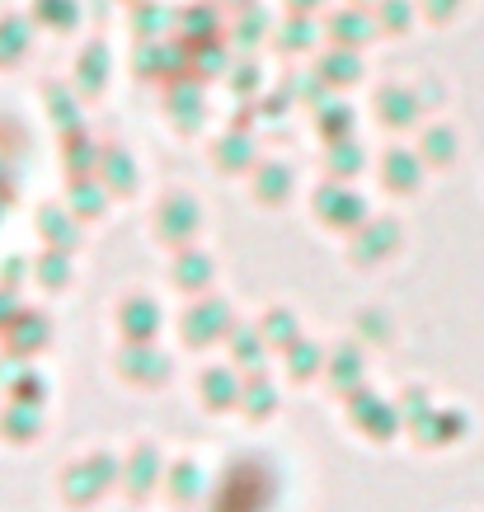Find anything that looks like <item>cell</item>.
Instances as JSON below:
<instances>
[{
  "mask_svg": "<svg viewBox=\"0 0 484 512\" xmlns=\"http://www.w3.org/2000/svg\"><path fill=\"white\" fill-rule=\"evenodd\" d=\"M123 466L127 461H113L109 451H99V456H90V461H80V466H66L62 475V494L76 503V508H85V503H94V498L104 494L113 480H123Z\"/></svg>",
  "mask_w": 484,
  "mask_h": 512,
  "instance_id": "6da1fadb",
  "label": "cell"
},
{
  "mask_svg": "<svg viewBox=\"0 0 484 512\" xmlns=\"http://www.w3.org/2000/svg\"><path fill=\"white\" fill-rule=\"evenodd\" d=\"M231 329H235V315L226 301H203V306H193L184 320V339L188 343H217V339H231Z\"/></svg>",
  "mask_w": 484,
  "mask_h": 512,
  "instance_id": "7a4b0ae2",
  "label": "cell"
},
{
  "mask_svg": "<svg viewBox=\"0 0 484 512\" xmlns=\"http://www.w3.org/2000/svg\"><path fill=\"white\" fill-rule=\"evenodd\" d=\"M118 372L127 381H137V386H160L165 376H170V357L156 353L151 343H132L123 357H118Z\"/></svg>",
  "mask_w": 484,
  "mask_h": 512,
  "instance_id": "3957f363",
  "label": "cell"
},
{
  "mask_svg": "<svg viewBox=\"0 0 484 512\" xmlns=\"http://www.w3.org/2000/svg\"><path fill=\"white\" fill-rule=\"evenodd\" d=\"M47 334H52V325H47L43 315L19 311L15 320H10V329H5V353L10 357H33L47 343Z\"/></svg>",
  "mask_w": 484,
  "mask_h": 512,
  "instance_id": "277c9868",
  "label": "cell"
},
{
  "mask_svg": "<svg viewBox=\"0 0 484 512\" xmlns=\"http://www.w3.org/2000/svg\"><path fill=\"white\" fill-rule=\"evenodd\" d=\"M118 325H123V339L151 343L160 334V306L151 296H132V301H123V311H118Z\"/></svg>",
  "mask_w": 484,
  "mask_h": 512,
  "instance_id": "5b68a950",
  "label": "cell"
},
{
  "mask_svg": "<svg viewBox=\"0 0 484 512\" xmlns=\"http://www.w3.org/2000/svg\"><path fill=\"white\" fill-rule=\"evenodd\" d=\"M348 409H353V419L367 428L372 437H391L395 433V409H386V400H376V395H367V386H353L348 390Z\"/></svg>",
  "mask_w": 484,
  "mask_h": 512,
  "instance_id": "8992f818",
  "label": "cell"
},
{
  "mask_svg": "<svg viewBox=\"0 0 484 512\" xmlns=\"http://www.w3.org/2000/svg\"><path fill=\"white\" fill-rule=\"evenodd\" d=\"M193 231H198V207H188V198H170V207H160V235H165V245L188 249Z\"/></svg>",
  "mask_w": 484,
  "mask_h": 512,
  "instance_id": "52a82bcc",
  "label": "cell"
},
{
  "mask_svg": "<svg viewBox=\"0 0 484 512\" xmlns=\"http://www.w3.org/2000/svg\"><path fill=\"white\" fill-rule=\"evenodd\" d=\"M240 390H245V381H240V372H235V367H207V372H203V400H207V409H235V404H240Z\"/></svg>",
  "mask_w": 484,
  "mask_h": 512,
  "instance_id": "ba28073f",
  "label": "cell"
},
{
  "mask_svg": "<svg viewBox=\"0 0 484 512\" xmlns=\"http://www.w3.org/2000/svg\"><path fill=\"white\" fill-rule=\"evenodd\" d=\"M123 484L137 498L151 494V489L160 484V451L156 447H137V451H132V461L123 466Z\"/></svg>",
  "mask_w": 484,
  "mask_h": 512,
  "instance_id": "9c48e42d",
  "label": "cell"
},
{
  "mask_svg": "<svg viewBox=\"0 0 484 512\" xmlns=\"http://www.w3.org/2000/svg\"><path fill=\"white\" fill-rule=\"evenodd\" d=\"M231 353H235V367H240V372H264V357L273 353V348H268L264 329L235 325L231 329Z\"/></svg>",
  "mask_w": 484,
  "mask_h": 512,
  "instance_id": "30bf717a",
  "label": "cell"
},
{
  "mask_svg": "<svg viewBox=\"0 0 484 512\" xmlns=\"http://www.w3.org/2000/svg\"><path fill=\"white\" fill-rule=\"evenodd\" d=\"M391 249H395V226H386V221H376V226H367L362 235L348 240V254H353L358 264H376V259H386Z\"/></svg>",
  "mask_w": 484,
  "mask_h": 512,
  "instance_id": "8fae6325",
  "label": "cell"
},
{
  "mask_svg": "<svg viewBox=\"0 0 484 512\" xmlns=\"http://www.w3.org/2000/svg\"><path fill=\"white\" fill-rule=\"evenodd\" d=\"M174 282H179L184 292H203L207 282H212V259L198 254L193 245L179 249V259H174Z\"/></svg>",
  "mask_w": 484,
  "mask_h": 512,
  "instance_id": "7c38bea8",
  "label": "cell"
},
{
  "mask_svg": "<svg viewBox=\"0 0 484 512\" xmlns=\"http://www.w3.org/2000/svg\"><path fill=\"white\" fill-rule=\"evenodd\" d=\"M38 419H43V404L10 400V409L0 414V433H5V437H19V442H29V437L38 433Z\"/></svg>",
  "mask_w": 484,
  "mask_h": 512,
  "instance_id": "4fadbf2b",
  "label": "cell"
},
{
  "mask_svg": "<svg viewBox=\"0 0 484 512\" xmlns=\"http://www.w3.org/2000/svg\"><path fill=\"white\" fill-rule=\"evenodd\" d=\"M240 409H245V414H254V419H264V414H273V409H278V390L268 386L264 372H250V381H245V390H240Z\"/></svg>",
  "mask_w": 484,
  "mask_h": 512,
  "instance_id": "5bb4252c",
  "label": "cell"
},
{
  "mask_svg": "<svg viewBox=\"0 0 484 512\" xmlns=\"http://www.w3.org/2000/svg\"><path fill=\"white\" fill-rule=\"evenodd\" d=\"M320 217H325L329 226L348 231V226L362 221V202L353 198V193H325V198H320Z\"/></svg>",
  "mask_w": 484,
  "mask_h": 512,
  "instance_id": "9a60e30c",
  "label": "cell"
},
{
  "mask_svg": "<svg viewBox=\"0 0 484 512\" xmlns=\"http://www.w3.org/2000/svg\"><path fill=\"white\" fill-rule=\"evenodd\" d=\"M259 329H264V339H268V348H273V353H287V348L301 339L297 315H292V311H268Z\"/></svg>",
  "mask_w": 484,
  "mask_h": 512,
  "instance_id": "2e32d148",
  "label": "cell"
},
{
  "mask_svg": "<svg viewBox=\"0 0 484 512\" xmlns=\"http://www.w3.org/2000/svg\"><path fill=\"white\" fill-rule=\"evenodd\" d=\"M287 367H292V376H297V381H306V376H315V372H325V348H320V343L297 339L292 348H287Z\"/></svg>",
  "mask_w": 484,
  "mask_h": 512,
  "instance_id": "e0dca14e",
  "label": "cell"
},
{
  "mask_svg": "<svg viewBox=\"0 0 484 512\" xmlns=\"http://www.w3.org/2000/svg\"><path fill=\"white\" fill-rule=\"evenodd\" d=\"M66 254H71V249H57V245L43 249V259L33 264V273H38L43 287H62V282L71 278V259H66Z\"/></svg>",
  "mask_w": 484,
  "mask_h": 512,
  "instance_id": "ac0fdd59",
  "label": "cell"
},
{
  "mask_svg": "<svg viewBox=\"0 0 484 512\" xmlns=\"http://www.w3.org/2000/svg\"><path fill=\"white\" fill-rule=\"evenodd\" d=\"M329 376H334V386L344 390H353V386H362V353L358 348H339L334 353V362H329Z\"/></svg>",
  "mask_w": 484,
  "mask_h": 512,
  "instance_id": "d6986e66",
  "label": "cell"
},
{
  "mask_svg": "<svg viewBox=\"0 0 484 512\" xmlns=\"http://www.w3.org/2000/svg\"><path fill=\"white\" fill-rule=\"evenodd\" d=\"M38 226H43L47 245H57V249H71V245H76V226H71L62 212H43V217H38Z\"/></svg>",
  "mask_w": 484,
  "mask_h": 512,
  "instance_id": "ffe728a7",
  "label": "cell"
},
{
  "mask_svg": "<svg viewBox=\"0 0 484 512\" xmlns=\"http://www.w3.org/2000/svg\"><path fill=\"white\" fill-rule=\"evenodd\" d=\"M170 489H174V498H184V503H193V494L203 489V475L188 466V461H179L174 466V475H170Z\"/></svg>",
  "mask_w": 484,
  "mask_h": 512,
  "instance_id": "44dd1931",
  "label": "cell"
},
{
  "mask_svg": "<svg viewBox=\"0 0 484 512\" xmlns=\"http://www.w3.org/2000/svg\"><path fill=\"white\" fill-rule=\"evenodd\" d=\"M43 390H47V381L38 372H29V367H24V372H19V381L15 386H10V400H24V404H43Z\"/></svg>",
  "mask_w": 484,
  "mask_h": 512,
  "instance_id": "7402d4cb",
  "label": "cell"
},
{
  "mask_svg": "<svg viewBox=\"0 0 484 512\" xmlns=\"http://www.w3.org/2000/svg\"><path fill=\"white\" fill-rule=\"evenodd\" d=\"M76 212L99 217V212H104V193H94V188H76Z\"/></svg>",
  "mask_w": 484,
  "mask_h": 512,
  "instance_id": "603a6c76",
  "label": "cell"
},
{
  "mask_svg": "<svg viewBox=\"0 0 484 512\" xmlns=\"http://www.w3.org/2000/svg\"><path fill=\"white\" fill-rule=\"evenodd\" d=\"M19 315V301H15V287H0V334L10 329V320Z\"/></svg>",
  "mask_w": 484,
  "mask_h": 512,
  "instance_id": "cb8c5ba5",
  "label": "cell"
},
{
  "mask_svg": "<svg viewBox=\"0 0 484 512\" xmlns=\"http://www.w3.org/2000/svg\"><path fill=\"white\" fill-rule=\"evenodd\" d=\"M24 268H29L24 259H10V264L0 268V287H19V278H24Z\"/></svg>",
  "mask_w": 484,
  "mask_h": 512,
  "instance_id": "d4e9b609",
  "label": "cell"
},
{
  "mask_svg": "<svg viewBox=\"0 0 484 512\" xmlns=\"http://www.w3.org/2000/svg\"><path fill=\"white\" fill-rule=\"evenodd\" d=\"M259 188H264V198H282V193H287V174H264V184H259Z\"/></svg>",
  "mask_w": 484,
  "mask_h": 512,
  "instance_id": "484cf974",
  "label": "cell"
}]
</instances>
